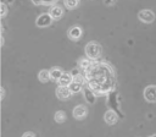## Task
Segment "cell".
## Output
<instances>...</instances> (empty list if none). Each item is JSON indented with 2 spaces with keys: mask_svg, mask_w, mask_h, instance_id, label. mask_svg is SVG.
Returning a JSON list of instances; mask_svg holds the SVG:
<instances>
[{
  "mask_svg": "<svg viewBox=\"0 0 156 137\" xmlns=\"http://www.w3.org/2000/svg\"><path fill=\"white\" fill-rule=\"evenodd\" d=\"M82 93H83V97H84V99H85V102H87L88 104L93 105V104L96 103L98 97H96V94H95L90 88H88L87 86H84L83 89H82Z\"/></svg>",
  "mask_w": 156,
  "mask_h": 137,
  "instance_id": "cell-10",
  "label": "cell"
},
{
  "mask_svg": "<svg viewBox=\"0 0 156 137\" xmlns=\"http://www.w3.org/2000/svg\"><path fill=\"white\" fill-rule=\"evenodd\" d=\"M52 22L54 21L51 18V16L49 15V12H43L35 18V26L38 28H48L51 26Z\"/></svg>",
  "mask_w": 156,
  "mask_h": 137,
  "instance_id": "cell-3",
  "label": "cell"
},
{
  "mask_svg": "<svg viewBox=\"0 0 156 137\" xmlns=\"http://www.w3.org/2000/svg\"><path fill=\"white\" fill-rule=\"evenodd\" d=\"M104 121L107 125H115L118 121V115L113 109H108L104 114Z\"/></svg>",
  "mask_w": 156,
  "mask_h": 137,
  "instance_id": "cell-11",
  "label": "cell"
},
{
  "mask_svg": "<svg viewBox=\"0 0 156 137\" xmlns=\"http://www.w3.org/2000/svg\"><path fill=\"white\" fill-rule=\"evenodd\" d=\"M68 89H69V92L72 93V94H78L79 92H82V89H83V86H80V84H78V83H76V82H71V84L68 86Z\"/></svg>",
  "mask_w": 156,
  "mask_h": 137,
  "instance_id": "cell-16",
  "label": "cell"
},
{
  "mask_svg": "<svg viewBox=\"0 0 156 137\" xmlns=\"http://www.w3.org/2000/svg\"><path fill=\"white\" fill-rule=\"evenodd\" d=\"M79 5V0H63V6L67 10H74Z\"/></svg>",
  "mask_w": 156,
  "mask_h": 137,
  "instance_id": "cell-17",
  "label": "cell"
},
{
  "mask_svg": "<svg viewBox=\"0 0 156 137\" xmlns=\"http://www.w3.org/2000/svg\"><path fill=\"white\" fill-rule=\"evenodd\" d=\"M150 137H156V135H152V136H150Z\"/></svg>",
  "mask_w": 156,
  "mask_h": 137,
  "instance_id": "cell-25",
  "label": "cell"
},
{
  "mask_svg": "<svg viewBox=\"0 0 156 137\" xmlns=\"http://www.w3.org/2000/svg\"><path fill=\"white\" fill-rule=\"evenodd\" d=\"M66 119H67V115H66V113L63 110H57L54 114V120L57 124H63L66 121Z\"/></svg>",
  "mask_w": 156,
  "mask_h": 137,
  "instance_id": "cell-15",
  "label": "cell"
},
{
  "mask_svg": "<svg viewBox=\"0 0 156 137\" xmlns=\"http://www.w3.org/2000/svg\"><path fill=\"white\" fill-rule=\"evenodd\" d=\"M84 53H85V57H88L89 60L98 61V59H100L102 55V46L100 43L91 40L85 44Z\"/></svg>",
  "mask_w": 156,
  "mask_h": 137,
  "instance_id": "cell-2",
  "label": "cell"
},
{
  "mask_svg": "<svg viewBox=\"0 0 156 137\" xmlns=\"http://www.w3.org/2000/svg\"><path fill=\"white\" fill-rule=\"evenodd\" d=\"M22 137H37V136H35L34 132H32V131H27V132H24V133L22 135Z\"/></svg>",
  "mask_w": 156,
  "mask_h": 137,
  "instance_id": "cell-23",
  "label": "cell"
},
{
  "mask_svg": "<svg viewBox=\"0 0 156 137\" xmlns=\"http://www.w3.org/2000/svg\"><path fill=\"white\" fill-rule=\"evenodd\" d=\"M7 12H9V7L5 2H1L0 4V18H5L7 16Z\"/></svg>",
  "mask_w": 156,
  "mask_h": 137,
  "instance_id": "cell-21",
  "label": "cell"
},
{
  "mask_svg": "<svg viewBox=\"0 0 156 137\" xmlns=\"http://www.w3.org/2000/svg\"><path fill=\"white\" fill-rule=\"evenodd\" d=\"M91 60H89L88 57H80L79 60H78V66H79V68H83V70H85V68H88L90 65H91Z\"/></svg>",
  "mask_w": 156,
  "mask_h": 137,
  "instance_id": "cell-19",
  "label": "cell"
},
{
  "mask_svg": "<svg viewBox=\"0 0 156 137\" xmlns=\"http://www.w3.org/2000/svg\"><path fill=\"white\" fill-rule=\"evenodd\" d=\"M73 81V77L71 76L69 72H65L61 75V77L58 78L57 81V86H61V87H68L71 84V82Z\"/></svg>",
  "mask_w": 156,
  "mask_h": 137,
  "instance_id": "cell-12",
  "label": "cell"
},
{
  "mask_svg": "<svg viewBox=\"0 0 156 137\" xmlns=\"http://www.w3.org/2000/svg\"><path fill=\"white\" fill-rule=\"evenodd\" d=\"M5 88L4 87H0V100H2L4 98H5Z\"/></svg>",
  "mask_w": 156,
  "mask_h": 137,
  "instance_id": "cell-24",
  "label": "cell"
},
{
  "mask_svg": "<svg viewBox=\"0 0 156 137\" xmlns=\"http://www.w3.org/2000/svg\"><path fill=\"white\" fill-rule=\"evenodd\" d=\"M138 18L144 23H152L155 21V13L149 9H144L138 12Z\"/></svg>",
  "mask_w": 156,
  "mask_h": 137,
  "instance_id": "cell-6",
  "label": "cell"
},
{
  "mask_svg": "<svg viewBox=\"0 0 156 137\" xmlns=\"http://www.w3.org/2000/svg\"><path fill=\"white\" fill-rule=\"evenodd\" d=\"M144 98L149 103H156V84H150L144 89Z\"/></svg>",
  "mask_w": 156,
  "mask_h": 137,
  "instance_id": "cell-8",
  "label": "cell"
},
{
  "mask_svg": "<svg viewBox=\"0 0 156 137\" xmlns=\"http://www.w3.org/2000/svg\"><path fill=\"white\" fill-rule=\"evenodd\" d=\"M62 73H63V70H62L60 66H52V67L49 70L50 80H51V81H54V82H57Z\"/></svg>",
  "mask_w": 156,
  "mask_h": 137,
  "instance_id": "cell-13",
  "label": "cell"
},
{
  "mask_svg": "<svg viewBox=\"0 0 156 137\" xmlns=\"http://www.w3.org/2000/svg\"><path fill=\"white\" fill-rule=\"evenodd\" d=\"M67 37L68 39H71L72 42H78L80 40V38L83 37V28L78 24H73L68 28L67 31Z\"/></svg>",
  "mask_w": 156,
  "mask_h": 137,
  "instance_id": "cell-4",
  "label": "cell"
},
{
  "mask_svg": "<svg viewBox=\"0 0 156 137\" xmlns=\"http://www.w3.org/2000/svg\"><path fill=\"white\" fill-rule=\"evenodd\" d=\"M58 0H32L34 5H44V6H52L57 4Z\"/></svg>",
  "mask_w": 156,
  "mask_h": 137,
  "instance_id": "cell-18",
  "label": "cell"
},
{
  "mask_svg": "<svg viewBox=\"0 0 156 137\" xmlns=\"http://www.w3.org/2000/svg\"><path fill=\"white\" fill-rule=\"evenodd\" d=\"M102 2H104L105 6H113L117 2V0H104Z\"/></svg>",
  "mask_w": 156,
  "mask_h": 137,
  "instance_id": "cell-22",
  "label": "cell"
},
{
  "mask_svg": "<svg viewBox=\"0 0 156 137\" xmlns=\"http://www.w3.org/2000/svg\"><path fill=\"white\" fill-rule=\"evenodd\" d=\"M85 86L90 88L96 97L106 95L116 87V72L112 65L106 61H93L84 70Z\"/></svg>",
  "mask_w": 156,
  "mask_h": 137,
  "instance_id": "cell-1",
  "label": "cell"
},
{
  "mask_svg": "<svg viewBox=\"0 0 156 137\" xmlns=\"http://www.w3.org/2000/svg\"><path fill=\"white\" fill-rule=\"evenodd\" d=\"M38 80H39V82H41V83H46V82H49V80H50L49 70H46V68L40 70V71L38 72Z\"/></svg>",
  "mask_w": 156,
  "mask_h": 137,
  "instance_id": "cell-14",
  "label": "cell"
},
{
  "mask_svg": "<svg viewBox=\"0 0 156 137\" xmlns=\"http://www.w3.org/2000/svg\"><path fill=\"white\" fill-rule=\"evenodd\" d=\"M55 95L57 99L60 100H67L71 98L72 93L69 92L68 87H61V86H57L56 89H55Z\"/></svg>",
  "mask_w": 156,
  "mask_h": 137,
  "instance_id": "cell-9",
  "label": "cell"
},
{
  "mask_svg": "<svg viewBox=\"0 0 156 137\" xmlns=\"http://www.w3.org/2000/svg\"><path fill=\"white\" fill-rule=\"evenodd\" d=\"M63 12H65L63 7H62L61 5H58V4H55V5L50 6V9H49V15L51 16L52 21H58V20H61L62 16H63Z\"/></svg>",
  "mask_w": 156,
  "mask_h": 137,
  "instance_id": "cell-7",
  "label": "cell"
},
{
  "mask_svg": "<svg viewBox=\"0 0 156 137\" xmlns=\"http://www.w3.org/2000/svg\"><path fill=\"white\" fill-rule=\"evenodd\" d=\"M73 82H76V83H78V84H80V86H85V77H84V75H82V73H78V75H76L74 77H73Z\"/></svg>",
  "mask_w": 156,
  "mask_h": 137,
  "instance_id": "cell-20",
  "label": "cell"
},
{
  "mask_svg": "<svg viewBox=\"0 0 156 137\" xmlns=\"http://www.w3.org/2000/svg\"><path fill=\"white\" fill-rule=\"evenodd\" d=\"M88 113H89V110L85 104H78L72 110V115L76 120H84L88 116Z\"/></svg>",
  "mask_w": 156,
  "mask_h": 137,
  "instance_id": "cell-5",
  "label": "cell"
}]
</instances>
